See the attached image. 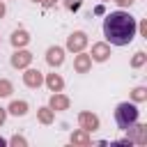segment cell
Returning <instances> with one entry per match:
<instances>
[{
    "label": "cell",
    "mask_w": 147,
    "mask_h": 147,
    "mask_svg": "<svg viewBox=\"0 0 147 147\" xmlns=\"http://www.w3.org/2000/svg\"><path fill=\"white\" fill-rule=\"evenodd\" d=\"M136 30H138L136 18L129 11H124V9L110 11L103 18V37L113 46H126V44H131L133 37H136Z\"/></svg>",
    "instance_id": "1"
},
{
    "label": "cell",
    "mask_w": 147,
    "mask_h": 147,
    "mask_svg": "<svg viewBox=\"0 0 147 147\" xmlns=\"http://www.w3.org/2000/svg\"><path fill=\"white\" fill-rule=\"evenodd\" d=\"M138 115H140V110H138V106L131 101H122L117 108H115V122H117V126L119 129H129L131 124H136L138 122Z\"/></svg>",
    "instance_id": "2"
},
{
    "label": "cell",
    "mask_w": 147,
    "mask_h": 147,
    "mask_svg": "<svg viewBox=\"0 0 147 147\" xmlns=\"http://www.w3.org/2000/svg\"><path fill=\"white\" fill-rule=\"evenodd\" d=\"M85 46H87V34L83 30H76L67 37V51L78 53V51H85Z\"/></svg>",
    "instance_id": "3"
},
{
    "label": "cell",
    "mask_w": 147,
    "mask_h": 147,
    "mask_svg": "<svg viewBox=\"0 0 147 147\" xmlns=\"http://www.w3.org/2000/svg\"><path fill=\"white\" fill-rule=\"evenodd\" d=\"M30 62H32V53L25 48H16L9 57V64L14 69H25V67H30Z\"/></svg>",
    "instance_id": "4"
},
{
    "label": "cell",
    "mask_w": 147,
    "mask_h": 147,
    "mask_svg": "<svg viewBox=\"0 0 147 147\" xmlns=\"http://www.w3.org/2000/svg\"><path fill=\"white\" fill-rule=\"evenodd\" d=\"M126 133H129V140L131 142H138V145H145L147 142V124H131L129 129H126Z\"/></svg>",
    "instance_id": "5"
},
{
    "label": "cell",
    "mask_w": 147,
    "mask_h": 147,
    "mask_svg": "<svg viewBox=\"0 0 147 147\" xmlns=\"http://www.w3.org/2000/svg\"><path fill=\"white\" fill-rule=\"evenodd\" d=\"M23 83H25L28 87L37 90V87L44 83V74H41L39 69H30V67H25V74H23Z\"/></svg>",
    "instance_id": "6"
},
{
    "label": "cell",
    "mask_w": 147,
    "mask_h": 147,
    "mask_svg": "<svg viewBox=\"0 0 147 147\" xmlns=\"http://www.w3.org/2000/svg\"><path fill=\"white\" fill-rule=\"evenodd\" d=\"M78 124H80V129H85V131H96V129H99V117H96L94 113L83 110V113H78Z\"/></svg>",
    "instance_id": "7"
},
{
    "label": "cell",
    "mask_w": 147,
    "mask_h": 147,
    "mask_svg": "<svg viewBox=\"0 0 147 147\" xmlns=\"http://www.w3.org/2000/svg\"><path fill=\"white\" fill-rule=\"evenodd\" d=\"M90 57H92L94 62H106V60L110 57V46H108L106 41L92 44V53H90Z\"/></svg>",
    "instance_id": "8"
},
{
    "label": "cell",
    "mask_w": 147,
    "mask_h": 147,
    "mask_svg": "<svg viewBox=\"0 0 147 147\" xmlns=\"http://www.w3.org/2000/svg\"><path fill=\"white\" fill-rule=\"evenodd\" d=\"M90 69H92V57H90L87 53L78 51V55L74 57V71H76V74H87Z\"/></svg>",
    "instance_id": "9"
},
{
    "label": "cell",
    "mask_w": 147,
    "mask_h": 147,
    "mask_svg": "<svg viewBox=\"0 0 147 147\" xmlns=\"http://www.w3.org/2000/svg\"><path fill=\"white\" fill-rule=\"evenodd\" d=\"M46 62H48L51 67H60V64L64 62V48H60V46H51V48L46 51Z\"/></svg>",
    "instance_id": "10"
},
{
    "label": "cell",
    "mask_w": 147,
    "mask_h": 147,
    "mask_svg": "<svg viewBox=\"0 0 147 147\" xmlns=\"http://www.w3.org/2000/svg\"><path fill=\"white\" fill-rule=\"evenodd\" d=\"M48 108L51 110H67L69 108V96H64L60 92H53L51 99H48Z\"/></svg>",
    "instance_id": "11"
},
{
    "label": "cell",
    "mask_w": 147,
    "mask_h": 147,
    "mask_svg": "<svg viewBox=\"0 0 147 147\" xmlns=\"http://www.w3.org/2000/svg\"><path fill=\"white\" fill-rule=\"evenodd\" d=\"M9 41H11L14 48H23V46L30 44V34H28V30H14L11 37H9Z\"/></svg>",
    "instance_id": "12"
},
{
    "label": "cell",
    "mask_w": 147,
    "mask_h": 147,
    "mask_svg": "<svg viewBox=\"0 0 147 147\" xmlns=\"http://www.w3.org/2000/svg\"><path fill=\"white\" fill-rule=\"evenodd\" d=\"M44 83H46V87H48L51 92H62V87H64V80H62L60 74H48V76L44 78Z\"/></svg>",
    "instance_id": "13"
},
{
    "label": "cell",
    "mask_w": 147,
    "mask_h": 147,
    "mask_svg": "<svg viewBox=\"0 0 147 147\" xmlns=\"http://www.w3.org/2000/svg\"><path fill=\"white\" fill-rule=\"evenodd\" d=\"M28 108H30V106H28V101H23V99L18 101V99H16V101H11V103H9L7 113H11V115H16V117H23V115H28Z\"/></svg>",
    "instance_id": "14"
},
{
    "label": "cell",
    "mask_w": 147,
    "mask_h": 147,
    "mask_svg": "<svg viewBox=\"0 0 147 147\" xmlns=\"http://www.w3.org/2000/svg\"><path fill=\"white\" fill-rule=\"evenodd\" d=\"M92 140H90V131H85V129H78V131H74L71 133V145H80V147H87Z\"/></svg>",
    "instance_id": "15"
},
{
    "label": "cell",
    "mask_w": 147,
    "mask_h": 147,
    "mask_svg": "<svg viewBox=\"0 0 147 147\" xmlns=\"http://www.w3.org/2000/svg\"><path fill=\"white\" fill-rule=\"evenodd\" d=\"M37 119H39L41 124H53V119H55V110H51L48 106H44V108L37 110Z\"/></svg>",
    "instance_id": "16"
},
{
    "label": "cell",
    "mask_w": 147,
    "mask_h": 147,
    "mask_svg": "<svg viewBox=\"0 0 147 147\" xmlns=\"http://www.w3.org/2000/svg\"><path fill=\"white\" fill-rule=\"evenodd\" d=\"M131 101L133 103H142V101H147V87H136L133 92H131Z\"/></svg>",
    "instance_id": "17"
},
{
    "label": "cell",
    "mask_w": 147,
    "mask_h": 147,
    "mask_svg": "<svg viewBox=\"0 0 147 147\" xmlns=\"http://www.w3.org/2000/svg\"><path fill=\"white\" fill-rule=\"evenodd\" d=\"M145 62H147V55H145V51H138V53L131 57V67H133V69H140Z\"/></svg>",
    "instance_id": "18"
},
{
    "label": "cell",
    "mask_w": 147,
    "mask_h": 147,
    "mask_svg": "<svg viewBox=\"0 0 147 147\" xmlns=\"http://www.w3.org/2000/svg\"><path fill=\"white\" fill-rule=\"evenodd\" d=\"M11 92H14V85H11L7 78H0V99H2V96H9Z\"/></svg>",
    "instance_id": "19"
},
{
    "label": "cell",
    "mask_w": 147,
    "mask_h": 147,
    "mask_svg": "<svg viewBox=\"0 0 147 147\" xmlns=\"http://www.w3.org/2000/svg\"><path fill=\"white\" fill-rule=\"evenodd\" d=\"M9 142H11L14 147H25V145H28V140H25L23 136H14V138H11Z\"/></svg>",
    "instance_id": "20"
},
{
    "label": "cell",
    "mask_w": 147,
    "mask_h": 147,
    "mask_svg": "<svg viewBox=\"0 0 147 147\" xmlns=\"http://www.w3.org/2000/svg\"><path fill=\"white\" fill-rule=\"evenodd\" d=\"M138 30H140V34H142V37H147V18H142V21L138 23Z\"/></svg>",
    "instance_id": "21"
},
{
    "label": "cell",
    "mask_w": 147,
    "mask_h": 147,
    "mask_svg": "<svg viewBox=\"0 0 147 147\" xmlns=\"http://www.w3.org/2000/svg\"><path fill=\"white\" fill-rule=\"evenodd\" d=\"M80 7V0H67V9H71V11H76Z\"/></svg>",
    "instance_id": "22"
},
{
    "label": "cell",
    "mask_w": 147,
    "mask_h": 147,
    "mask_svg": "<svg viewBox=\"0 0 147 147\" xmlns=\"http://www.w3.org/2000/svg\"><path fill=\"white\" fill-rule=\"evenodd\" d=\"M5 119H7V108H2V106H0V126L5 124Z\"/></svg>",
    "instance_id": "23"
},
{
    "label": "cell",
    "mask_w": 147,
    "mask_h": 147,
    "mask_svg": "<svg viewBox=\"0 0 147 147\" xmlns=\"http://www.w3.org/2000/svg\"><path fill=\"white\" fill-rule=\"evenodd\" d=\"M113 2H117L119 7H131V2H133V0H113Z\"/></svg>",
    "instance_id": "24"
},
{
    "label": "cell",
    "mask_w": 147,
    "mask_h": 147,
    "mask_svg": "<svg viewBox=\"0 0 147 147\" xmlns=\"http://www.w3.org/2000/svg\"><path fill=\"white\" fill-rule=\"evenodd\" d=\"M55 2H57V0H41V5H44V7H53Z\"/></svg>",
    "instance_id": "25"
},
{
    "label": "cell",
    "mask_w": 147,
    "mask_h": 147,
    "mask_svg": "<svg viewBox=\"0 0 147 147\" xmlns=\"http://www.w3.org/2000/svg\"><path fill=\"white\" fill-rule=\"evenodd\" d=\"M5 11H7V7H5V2H2V0H0V18H2V16H5Z\"/></svg>",
    "instance_id": "26"
},
{
    "label": "cell",
    "mask_w": 147,
    "mask_h": 147,
    "mask_svg": "<svg viewBox=\"0 0 147 147\" xmlns=\"http://www.w3.org/2000/svg\"><path fill=\"white\" fill-rule=\"evenodd\" d=\"M2 145H7V140H5L2 136H0V147H2Z\"/></svg>",
    "instance_id": "27"
},
{
    "label": "cell",
    "mask_w": 147,
    "mask_h": 147,
    "mask_svg": "<svg viewBox=\"0 0 147 147\" xmlns=\"http://www.w3.org/2000/svg\"><path fill=\"white\" fill-rule=\"evenodd\" d=\"M32 2H39V5H41V0H32Z\"/></svg>",
    "instance_id": "28"
},
{
    "label": "cell",
    "mask_w": 147,
    "mask_h": 147,
    "mask_svg": "<svg viewBox=\"0 0 147 147\" xmlns=\"http://www.w3.org/2000/svg\"><path fill=\"white\" fill-rule=\"evenodd\" d=\"M101 2H108V0H101Z\"/></svg>",
    "instance_id": "29"
}]
</instances>
